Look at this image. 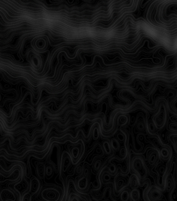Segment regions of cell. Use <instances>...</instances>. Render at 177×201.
<instances>
[{
    "instance_id": "obj_1",
    "label": "cell",
    "mask_w": 177,
    "mask_h": 201,
    "mask_svg": "<svg viewBox=\"0 0 177 201\" xmlns=\"http://www.w3.org/2000/svg\"><path fill=\"white\" fill-rule=\"evenodd\" d=\"M133 169L137 172V174L142 178H144L146 175V168L142 159H134L133 161Z\"/></svg>"
},
{
    "instance_id": "obj_2",
    "label": "cell",
    "mask_w": 177,
    "mask_h": 201,
    "mask_svg": "<svg viewBox=\"0 0 177 201\" xmlns=\"http://www.w3.org/2000/svg\"><path fill=\"white\" fill-rule=\"evenodd\" d=\"M166 116H165V112L164 109L159 110V112L157 113L155 116H154V124L156 125L157 128H161L165 125V122Z\"/></svg>"
},
{
    "instance_id": "obj_3",
    "label": "cell",
    "mask_w": 177,
    "mask_h": 201,
    "mask_svg": "<svg viewBox=\"0 0 177 201\" xmlns=\"http://www.w3.org/2000/svg\"><path fill=\"white\" fill-rule=\"evenodd\" d=\"M140 178L136 175L133 174L131 175L129 178V185L131 186V188L132 189H137L138 187L140 186Z\"/></svg>"
},
{
    "instance_id": "obj_4",
    "label": "cell",
    "mask_w": 177,
    "mask_h": 201,
    "mask_svg": "<svg viewBox=\"0 0 177 201\" xmlns=\"http://www.w3.org/2000/svg\"><path fill=\"white\" fill-rule=\"evenodd\" d=\"M130 198L132 201H139L140 199V192L137 189H132L130 193Z\"/></svg>"
},
{
    "instance_id": "obj_5",
    "label": "cell",
    "mask_w": 177,
    "mask_h": 201,
    "mask_svg": "<svg viewBox=\"0 0 177 201\" xmlns=\"http://www.w3.org/2000/svg\"><path fill=\"white\" fill-rule=\"evenodd\" d=\"M161 196H162V195H161V191H159V190L153 189L150 192V198L153 200H160L161 199Z\"/></svg>"
},
{
    "instance_id": "obj_6",
    "label": "cell",
    "mask_w": 177,
    "mask_h": 201,
    "mask_svg": "<svg viewBox=\"0 0 177 201\" xmlns=\"http://www.w3.org/2000/svg\"><path fill=\"white\" fill-rule=\"evenodd\" d=\"M169 140L171 141L172 144L173 145L175 152L177 153V133H174V134H170V136H169Z\"/></svg>"
},
{
    "instance_id": "obj_7",
    "label": "cell",
    "mask_w": 177,
    "mask_h": 201,
    "mask_svg": "<svg viewBox=\"0 0 177 201\" xmlns=\"http://www.w3.org/2000/svg\"><path fill=\"white\" fill-rule=\"evenodd\" d=\"M148 160H149V163L151 164V165H154V164H156V162L157 161V155L156 152H151L150 154V156H148Z\"/></svg>"
},
{
    "instance_id": "obj_8",
    "label": "cell",
    "mask_w": 177,
    "mask_h": 201,
    "mask_svg": "<svg viewBox=\"0 0 177 201\" xmlns=\"http://www.w3.org/2000/svg\"><path fill=\"white\" fill-rule=\"evenodd\" d=\"M172 184H173V182H172V176L169 175L165 180V189L167 191H170V189L172 187Z\"/></svg>"
},
{
    "instance_id": "obj_9",
    "label": "cell",
    "mask_w": 177,
    "mask_h": 201,
    "mask_svg": "<svg viewBox=\"0 0 177 201\" xmlns=\"http://www.w3.org/2000/svg\"><path fill=\"white\" fill-rule=\"evenodd\" d=\"M31 190L32 193H36L39 187V183L36 179H33L31 182Z\"/></svg>"
},
{
    "instance_id": "obj_10",
    "label": "cell",
    "mask_w": 177,
    "mask_h": 201,
    "mask_svg": "<svg viewBox=\"0 0 177 201\" xmlns=\"http://www.w3.org/2000/svg\"><path fill=\"white\" fill-rule=\"evenodd\" d=\"M78 185H79V187L81 188V189H86V187H87V178H86L85 177L81 178V179H80V181H79Z\"/></svg>"
},
{
    "instance_id": "obj_11",
    "label": "cell",
    "mask_w": 177,
    "mask_h": 201,
    "mask_svg": "<svg viewBox=\"0 0 177 201\" xmlns=\"http://www.w3.org/2000/svg\"><path fill=\"white\" fill-rule=\"evenodd\" d=\"M147 129L150 134H153L157 131V127L154 124V123H153V122H149V123H147Z\"/></svg>"
},
{
    "instance_id": "obj_12",
    "label": "cell",
    "mask_w": 177,
    "mask_h": 201,
    "mask_svg": "<svg viewBox=\"0 0 177 201\" xmlns=\"http://www.w3.org/2000/svg\"><path fill=\"white\" fill-rule=\"evenodd\" d=\"M130 199V193L127 190H125L120 194V200L121 201H128Z\"/></svg>"
},
{
    "instance_id": "obj_13",
    "label": "cell",
    "mask_w": 177,
    "mask_h": 201,
    "mask_svg": "<svg viewBox=\"0 0 177 201\" xmlns=\"http://www.w3.org/2000/svg\"><path fill=\"white\" fill-rule=\"evenodd\" d=\"M128 119L126 116H121L118 119V123L120 126H125V125H126L128 123Z\"/></svg>"
},
{
    "instance_id": "obj_14",
    "label": "cell",
    "mask_w": 177,
    "mask_h": 201,
    "mask_svg": "<svg viewBox=\"0 0 177 201\" xmlns=\"http://www.w3.org/2000/svg\"><path fill=\"white\" fill-rule=\"evenodd\" d=\"M111 147L113 148L114 150H119L120 149V143H119V141H118L117 140H116V139H113V140L111 141Z\"/></svg>"
},
{
    "instance_id": "obj_15",
    "label": "cell",
    "mask_w": 177,
    "mask_h": 201,
    "mask_svg": "<svg viewBox=\"0 0 177 201\" xmlns=\"http://www.w3.org/2000/svg\"><path fill=\"white\" fill-rule=\"evenodd\" d=\"M170 155V152L167 148H163L161 149V156L163 159L166 160L169 157V156Z\"/></svg>"
},
{
    "instance_id": "obj_16",
    "label": "cell",
    "mask_w": 177,
    "mask_h": 201,
    "mask_svg": "<svg viewBox=\"0 0 177 201\" xmlns=\"http://www.w3.org/2000/svg\"><path fill=\"white\" fill-rule=\"evenodd\" d=\"M103 148H104V150H105L106 153V154L111 153V146H110V143H109L108 141H104Z\"/></svg>"
},
{
    "instance_id": "obj_17",
    "label": "cell",
    "mask_w": 177,
    "mask_h": 201,
    "mask_svg": "<svg viewBox=\"0 0 177 201\" xmlns=\"http://www.w3.org/2000/svg\"><path fill=\"white\" fill-rule=\"evenodd\" d=\"M169 130L173 133H177V123H172L169 124Z\"/></svg>"
},
{
    "instance_id": "obj_18",
    "label": "cell",
    "mask_w": 177,
    "mask_h": 201,
    "mask_svg": "<svg viewBox=\"0 0 177 201\" xmlns=\"http://www.w3.org/2000/svg\"><path fill=\"white\" fill-rule=\"evenodd\" d=\"M79 149H77V148H73L72 150V156H73V158H77L79 156Z\"/></svg>"
},
{
    "instance_id": "obj_19",
    "label": "cell",
    "mask_w": 177,
    "mask_h": 201,
    "mask_svg": "<svg viewBox=\"0 0 177 201\" xmlns=\"http://www.w3.org/2000/svg\"><path fill=\"white\" fill-rule=\"evenodd\" d=\"M120 155L121 156L122 158H125L127 156V149H125V147H123L120 149Z\"/></svg>"
},
{
    "instance_id": "obj_20",
    "label": "cell",
    "mask_w": 177,
    "mask_h": 201,
    "mask_svg": "<svg viewBox=\"0 0 177 201\" xmlns=\"http://www.w3.org/2000/svg\"><path fill=\"white\" fill-rule=\"evenodd\" d=\"M137 129L140 131H143L145 129V126L143 123H139L137 125Z\"/></svg>"
},
{
    "instance_id": "obj_21",
    "label": "cell",
    "mask_w": 177,
    "mask_h": 201,
    "mask_svg": "<svg viewBox=\"0 0 177 201\" xmlns=\"http://www.w3.org/2000/svg\"><path fill=\"white\" fill-rule=\"evenodd\" d=\"M23 201H31V196L28 193H26L23 196Z\"/></svg>"
},
{
    "instance_id": "obj_22",
    "label": "cell",
    "mask_w": 177,
    "mask_h": 201,
    "mask_svg": "<svg viewBox=\"0 0 177 201\" xmlns=\"http://www.w3.org/2000/svg\"><path fill=\"white\" fill-rule=\"evenodd\" d=\"M52 172H53V170L52 168H51V167H47L46 169V174L48 175V176H50V175H52Z\"/></svg>"
},
{
    "instance_id": "obj_23",
    "label": "cell",
    "mask_w": 177,
    "mask_h": 201,
    "mask_svg": "<svg viewBox=\"0 0 177 201\" xmlns=\"http://www.w3.org/2000/svg\"><path fill=\"white\" fill-rule=\"evenodd\" d=\"M93 137H94V139H95V140H97V139L98 138V129L94 130Z\"/></svg>"
},
{
    "instance_id": "obj_24",
    "label": "cell",
    "mask_w": 177,
    "mask_h": 201,
    "mask_svg": "<svg viewBox=\"0 0 177 201\" xmlns=\"http://www.w3.org/2000/svg\"><path fill=\"white\" fill-rule=\"evenodd\" d=\"M117 137L120 141H124L125 139V135L124 133H120V134H118Z\"/></svg>"
},
{
    "instance_id": "obj_25",
    "label": "cell",
    "mask_w": 177,
    "mask_h": 201,
    "mask_svg": "<svg viewBox=\"0 0 177 201\" xmlns=\"http://www.w3.org/2000/svg\"><path fill=\"white\" fill-rule=\"evenodd\" d=\"M100 167H101V162L100 161H97L95 164V170H98V169L100 168Z\"/></svg>"
},
{
    "instance_id": "obj_26",
    "label": "cell",
    "mask_w": 177,
    "mask_h": 201,
    "mask_svg": "<svg viewBox=\"0 0 177 201\" xmlns=\"http://www.w3.org/2000/svg\"><path fill=\"white\" fill-rule=\"evenodd\" d=\"M71 201H80V199H79L77 197H73V198H72Z\"/></svg>"
}]
</instances>
